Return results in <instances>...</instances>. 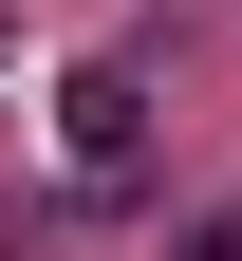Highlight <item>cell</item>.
Listing matches in <instances>:
<instances>
[{"instance_id": "6da1fadb", "label": "cell", "mask_w": 242, "mask_h": 261, "mask_svg": "<svg viewBox=\"0 0 242 261\" xmlns=\"http://www.w3.org/2000/svg\"><path fill=\"white\" fill-rule=\"evenodd\" d=\"M56 149H75V187H130V168H149V75L93 56V75L56 93Z\"/></svg>"}, {"instance_id": "7a4b0ae2", "label": "cell", "mask_w": 242, "mask_h": 261, "mask_svg": "<svg viewBox=\"0 0 242 261\" xmlns=\"http://www.w3.org/2000/svg\"><path fill=\"white\" fill-rule=\"evenodd\" d=\"M186 261H242V243H224V224H205V243H186Z\"/></svg>"}]
</instances>
